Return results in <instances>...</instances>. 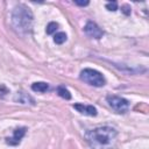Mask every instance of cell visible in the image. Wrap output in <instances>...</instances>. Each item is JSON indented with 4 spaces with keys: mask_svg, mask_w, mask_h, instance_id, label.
I'll return each mask as SVG.
<instances>
[{
    "mask_svg": "<svg viewBox=\"0 0 149 149\" xmlns=\"http://www.w3.org/2000/svg\"><path fill=\"white\" fill-rule=\"evenodd\" d=\"M49 84L44 83V81H36L31 85V90L34 92H38V93H44L47 91H49Z\"/></svg>",
    "mask_w": 149,
    "mask_h": 149,
    "instance_id": "obj_8",
    "label": "cell"
},
{
    "mask_svg": "<svg viewBox=\"0 0 149 149\" xmlns=\"http://www.w3.org/2000/svg\"><path fill=\"white\" fill-rule=\"evenodd\" d=\"M73 108L79 112L80 114L87 115V116H95L98 114L97 108L93 105H85V104H74Z\"/></svg>",
    "mask_w": 149,
    "mask_h": 149,
    "instance_id": "obj_7",
    "label": "cell"
},
{
    "mask_svg": "<svg viewBox=\"0 0 149 149\" xmlns=\"http://www.w3.org/2000/svg\"><path fill=\"white\" fill-rule=\"evenodd\" d=\"M118 132L109 126H100L90 129L85 134L86 142L92 149H113L116 142Z\"/></svg>",
    "mask_w": 149,
    "mask_h": 149,
    "instance_id": "obj_1",
    "label": "cell"
},
{
    "mask_svg": "<svg viewBox=\"0 0 149 149\" xmlns=\"http://www.w3.org/2000/svg\"><path fill=\"white\" fill-rule=\"evenodd\" d=\"M66 38H68V36H66V34L63 33V31L56 33V34L54 35V42H55L56 44H63V43L66 41Z\"/></svg>",
    "mask_w": 149,
    "mask_h": 149,
    "instance_id": "obj_10",
    "label": "cell"
},
{
    "mask_svg": "<svg viewBox=\"0 0 149 149\" xmlns=\"http://www.w3.org/2000/svg\"><path fill=\"white\" fill-rule=\"evenodd\" d=\"M106 8L111 12H115L118 9V2L116 1H113V2H107L106 3Z\"/></svg>",
    "mask_w": 149,
    "mask_h": 149,
    "instance_id": "obj_13",
    "label": "cell"
},
{
    "mask_svg": "<svg viewBox=\"0 0 149 149\" xmlns=\"http://www.w3.org/2000/svg\"><path fill=\"white\" fill-rule=\"evenodd\" d=\"M73 3L77 5V6L84 7V6H87V5H88V1H73Z\"/></svg>",
    "mask_w": 149,
    "mask_h": 149,
    "instance_id": "obj_15",
    "label": "cell"
},
{
    "mask_svg": "<svg viewBox=\"0 0 149 149\" xmlns=\"http://www.w3.org/2000/svg\"><path fill=\"white\" fill-rule=\"evenodd\" d=\"M19 102H21V104H28V100H30L31 102H34V99L31 98V97H29L28 94H24L23 92H20L17 95H16V98H15ZM35 104V102H34Z\"/></svg>",
    "mask_w": 149,
    "mask_h": 149,
    "instance_id": "obj_11",
    "label": "cell"
},
{
    "mask_svg": "<svg viewBox=\"0 0 149 149\" xmlns=\"http://www.w3.org/2000/svg\"><path fill=\"white\" fill-rule=\"evenodd\" d=\"M79 78L84 83H86L91 86H94V87H102L106 84V79L102 76V73H100L99 71H97L94 69H84V70H81L80 74H79Z\"/></svg>",
    "mask_w": 149,
    "mask_h": 149,
    "instance_id": "obj_3",
    "label": "cell"
},
{
    "mask_svg": "<svg viewBox=\"0 0 149 149\" xmlns=\"http://www.w3.org/2000/svg\"><path fill=\"white\" fill-rule=\"evenodd\" d=\"M13 28L20 34H27L31 30L33 13L26 5H17L12 12Z\"/></svg>",
    "mask_w": 149,
    "mask_h": 149,
    "instance_id": "obj_2",
    "label": "cell"
},
{
    "mask_svg": "<svg viewBox=\"0 0 149 149\" xmlns=\"http://www.w3.org/2000/svg\"><path fill=\"white\" fill-rule=\"evenodd\" d=\"M57 94H58L61 98L65 99V100H70V99H71V93H70V91H69L65 86H63V85H59V86L57 87Z\"/></svg>",
    "mask_w": 149,
    "mask_h": 149,
    "instance_id": "obj_9",
    "label": "cell"
},
{
    "mask_svg": "<svg viewBox=\"0 0 149 149\" xmlns=\"http://www.w3.org/2000/svg\"><path fill=\"white\" fill-rule=\"evenodd\" d=\"M58 23L57 22H50L48 26H47V34L51 35V34H56V30L58 29Z\"/></svg>",
    "mask_w": 149,
    "mask_h": 149,
    "instance_id": "obj_12",
    "label": "cell"
},
{
    "mask_svg": "<svg viewBox=\"0 0 149 149\" xmlns=\"http://www.w3.org/2000/svg\"><path fill=\"white\" fill-rule=\"evenodd\" d=\"M106 100L109 105V107L119 113V114H125L128 109H129V101L122 97H119V95H107L106 97Z\"/></svg>",
    "mask_w": 149,
    "mask_h": 149,
    "instance_id": "obj_4",
    "label": "cell"
},
{
    "mask_svg": "<svg viewBox=\"0 0 149 149\" xmlns=\"http://www.w3.org/2000/svg\"><path fill=\"white\" fill-rule=\"evenodd\" d=\"M121 12H122L125 15H129V14L132 13V9H130V7H129L128 5H123V6H121Z\"/></svg>",
    "mask_w": 149,
    "mask_h": 149,
    "instance_id": "obj_14",
    "label": "cell"
},
{
    "mask_svg": "<svg viewBox=\"0 0 149 149\" xmlns=\"http://www.w3.org/2000/svg\"><path fill=\"white\" fill-rule=\"evenodd\" d=\"M84 31L86 33V35H88L90 37L95 38V40H100L104 36V30L95 22H92V21H88L85 24Z\"/></svg>",
    "mask_w": 149,
    "mask_h": 149,
    "instance_id": "obj_5",
    "label": "cell"
},
{
    "mask_svg": "<svg viewBox=\"0 0 149 149\" xmlns=\"http://www.w3.org/2000/svg\"><path fill=\"white\" fill-rule=\"evenodd\" d=\"M27 133V128L26 127H17L13 130V135L9 137H6V143L9 146H17L20 144L21 140L23 139V136Z\"/></svg>",
    "mask_w": 149,
    "mask_h": 149,
    "instance_id": "obj_6",
    "label": "cell"
}]
</instances>
